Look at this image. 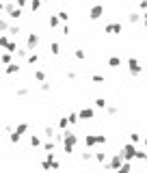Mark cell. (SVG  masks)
<instances>
[{"label":"cell","instance_id":"obj_26","mask_svg":"<svg viewBox=\"0 0 147 173\" xmlns=\"http://www.w3.org/2000/svg\"><path fill=\"white\" fill-rule=\"evenodd\" d=\"M17 71H20L17 65H9V69H7V74H17Z\"/></svg>","mask_w":147,"mask_h":173},{"label":"cell","instance_id":"obj_7","mask_svg":"<svg viewBox=\"0 0 147 173\" xmlns=\"http://www.w3.org/2000/svg\"><path fill=\"white\" fill-rule=\"evenodd\" d=\"M95 113H93V108H82L80 113H78V119H82V121H87V119H91Z\"/></svg>","mask_w":147,"mask_h":173},{"label":"cell","instance_id":"obj_18","mask_svg":"<svg viewBox=\"0 0 147 173\" xmlns=\"http://www.w3.org/2000/svg\"><path fill=\"white\" fill-rule=\"evenodd\" d=\"M130 22L132 24H138L141 22V13H130Z\"/></svg>","mask_w":147,"mask_h":173},{"label":"cell","instance_id":"obj_14","mask_svg":"<svg viewBox=\"0 0 147 173\" xmlns=\"http://www.w3.org/2000/svg\"><path fill=\"white\" fill-rule=\"evenodd\" d=\"M26 128H28V123H20V126H17V130H15V134H24V132H26Z\"/></svg>","mask_w":147,"mask_h":173},{"label":"cell","instance_id":"obj_17","mask_svg":"<svg viewBox=\"0 0 147 173\" xmlns=\"http://www.w3.org/2000/svg\"><path fill=\"white\" fill-rule=\"evenodd\" d=\"M54 150H56V145H54L52 141H48V143H45V152H48V154H52Z\"/></svg>","mask_w":147,"mask_h":173},{"label":"cell","instance_id":"obj_28","mask_svg":"<svg viewBox=\"0 0 147 173\" xmlns=\"http://www.w3.org/2000/svg\"><path fill=\"white\" fill-rule=\"evenodd\" d=\"M37 61H39L37 54H30V56H28V63H37Z\"/></svg>","mask_w":147,"mask_h":173},{"label":"cell","instance_id":"obj_19","mask_svg":"<svg viewBox=\"0 0 147 173\" xmlns=\"http://www.w3.org/2000/svg\"><path fill=\"white\" fill-rule=\"evenodd\" d=\"M35 80H41V82L45 80V74H43L41 69H37V71H35Z\"/></svg>","mask_w":147,"mask_h":173},{"label":"cell","instance_id":"obj_4","mask_svg":"<svg viewBox=\"0 0 147 173\" xmlns=\"http://www.w3.org/2000/svg\"><path fill=\"white\" fill-rule=\"evenodd\" d=\"M102 13H104V5H93V7L89 9V17H91L93 22H95V20H100Z\"/></svg>","mask_w":147,"mask_h":173},{"label":"cell","instance_id":"obj_25","mask_svg":"<svg viewBox=\"0 0 147 173\" xmlns=\"http://www.w3.org/2000/svg\"><path fill=\"white\" fill-rule=\"evenodd\" d=\"M39 7H41V0H33V2H30V9L33 11H37Z\"/></svg>","mask_w":147,"mask_h":173},{"label":"cell","instance_id":"obj_2","mask_svg":"<svg viewBox=\"0 0 147 173\" xmlns=\"http://www.w3.org/2000/svg\"><path fill=\"white\" fill-rule=\"evenodd\" d=\"M106 143V136L104 134H89L87 139H84V145L87 147H93V145H104Z\"/></svg>","mask_w":147,"mask_h":173},{"label":"cell","instance_id":"obj_27","mask_svg":"<svg viewBox=\"0 0 147 173\" xmlns=\"http://www.w3.org/2000/svg\"><path fill=\"white\" fill-rule=\"evenodd\" d=\"M30 145H33V147H39V145H41L39 136H33V139H30Z\"/></svg>","mask_w":147,"mask_h":173},{"label":"cell","instance_id":"obj_35","mask_svg":"<svg viewBox=\"0 0 147 173\" xmlns=\"http://www.w3.org/2000/svg\"><path fill=\"white\" fill-rule=\"evenodd\" d=\"M45 2H48V0H45Z\"/></svg>","mask_w":147,"mask_h":173},{"label":"cell","instance_id":"obj_24","mask_svg":"<svg viewBox=\"0 0 147 173\" xmlns=\"http://www.w3.org/2000/svg\"><path fill=\"white\" fill-rule=\"evenodd\" d=\"M50 50H52V54H59V50H61V45H59V43L54 41V43L50 45Z\"/></svg>","mask_w":147,"mask_h":173},{"label":"cell","instance_id":"obj_29","mask_svg":"<svg viewBox=\"0 0 147 173\" xmlns=\"http://www.w3.org/2000/svg\"><path fill=\"white\" fill-rule=\"evenodd\" d=\"M138 7H141L143 11H147V0H141V2H138Z\"/></svg>","mask_w":147,"mask_h":173},{"label":"cell","instance_id":"obj_1","mask_svg":"<svg viewBox=\"0 0 147 173\" xmlns=\"http://www.w3.org/2000/svg\"><path fill=\"white\" fill-rule=\"evenodd\" d=\"M119 156L124 158L126 162H130L132 158H136V147H134L132 143H126L124 147H121V152H119Z\"/></svg>","mask_w":147,"mask_h":173},{"label":"cell","instance_id":"obj_12","mask_svg":"<svg viewBox=\"0 0 147 173\" xmlns=\"http://www.w3.org/2000/svg\"><path fill=\"white\" fill-rule=\"evenodd\" d=\"M95 106H97V108H106V106H108V102L104 100V97H97V100H95Z\"/></svg>","mask_w":147,"mask_h":173},{"label":"cell","instance_id":"obj_6","mask_svg":"<svg viewBox=\"0 0 147 173\" xmlns=\"http://www.w3.org/2000/svg\"><path fill=\"white\" fill-rule=\"evenodd\" d=\"M121 162H124V158H121V156H115L110 162H104V167H106V169H119Z\"/></svg>","mask_w":147,"mask_h":173},{"label":"cell","instance_id":"obj_16","mask_svg":"<svg viewBox=\"0 0 147 173\" xmlns=\"http://www.w3.org/2000/svg\"><path fill=\"white\" fill-rule=\"evenodd\" d=\"M95 160L104 164V162H106V154H104V152H97V154H95Z\"/></svg>","mask_w":147,"mask_h":173},{"label":"cell","instance_id":"obj_23","mask_svg":"<svg viewBox=\"0 0 147 173\" xmlns=\"http://www.w3.org/2000/svg\"><path fill=\"white\" fill-rule=\"evenodd\" d=\"M91 80H93V82H104L106 78H104V76H100V74H95V76H91Z\"/></svg>","mask_w":147,"mask_h":173},{"label":"cell","instance_id":"obj_34","mask_svg":"<svg viewBox=\"0 0 147 173\" xmlns=\"http://www.w3.org/2000/svg\"><path fill=\"white\" fill-rule=\"evenodd\" d=\"M143 143H145V145H147V139H143Z\"/></svg>","mask_w":147,"mask_h":173},{"label":"cell","instance_id":"obj_10","mask_svg":"<svg viewBox=\"0 0 147 173\" xmlns=\"http://www.w3.org/2000/svg\"><path fill=\"white\" fill-rule=\"evenodd\" d=\"M108 65H110V67H119V65H121V59H119V56H110V59H108Z\"/></svg>","mask_w":147,"mask_h":173},{"label":"cell","instance_id":"obj_30","mask_svg":"<svg viewBox=\"0 0 147 173\" xmlns=\"http://www.w3.org/2000/svg\"><path fill=\"white\" fill-rule=\"evenodd\" d=\"M141 22H143V26L147 28V11H145V15H141Z\"/></svg>","mask_w":147,"mask_h":173},{"label":"cell","instance_id":"obj_9","mask_svg":"<svg viewBox=\"0 0 147 173\" xmlns=\"http://www.w3.org/2000/svg\"><path fill=\"white\" fill-rule=\"evenodd\" d=\"M130 169H132L130 162H121V167L117 169V173H130Z\"/></svg>","mask_w":147,"mask_h":173},{"label":"cell","instance_id":"obj_8","mask_svg":"<svg viewBox=\"0 0 147 173\" xmlns=\"http://www.w3.org/2000/svg\"><path fill=\"white\" fill-rule=\"evenodd\" d=\"M37 43H39V37L37 35H28V50H33Z\"/></svg>","mask_w":147,"mask_h":173},{"label":"cell","instance_id":"obj_20","mask_svg":"<svg viewBox=\"0 0 147 173\" xmlns=\"http://www.w3.org/2000/svg\"><path fill=\"white\" fill-rule=\"evenodd\" d=\"M67 121H69V123H78V115H76V113H69V115H67Z\"/></svg>","mask_w":147,"mask_h":173},{"label":"cell","instance_id":"obj_11","mask_svg":"<svg viewBox=\"0 0 147 173\" xmlns=\"http://www.w3.org/2000/svg\"><path fill=\"white\" fill-rule=\"evenodd\" d=\"M74 56H76L78 61H84V59H87V52H84V50H80V48H78V50L74 52Z\"/></svg>","mask_w":147,"mask_h":173},{"label":"cell","instance_id":"obj_13","mask_svg":"<svg viewBox=\"0 0 147 173\" xmlns=\"http://www.w3.org/2000/svg\"><path fill=\"white\" fill-rule=\"evenodd\" d=\"M141 141H143V139H141V134H136V132H132V134H130V143H132V145H136V143H141Z\"/></svg>","mask_w":147,"mask_h":173},{"label":"cell","instance_id":"obj_31","mask_svg":"<svg viewBox=\"0 0 147 173\" xmlns=\"http://www.w3.org/2000/svg\"><path fill=\"white\" fill-rule=\"evenodd\" d=\"M7 43H9V39H7V37L2 35V37H0V45H7Z\"/></svg>","mask_w":147,"mask_h":173},{"label":"cell","instance_id":"obj_33","mask_svg":"<svg viewBox=\"0 0 147 173\" xmlns=\"http://www.w3.org/2000/svg\"><path fill=\"white\" fill-rule=\"evenodd\" d=\"M143 162H145V164H147V152H145V156H143Z\"/></svg>","mask_w":147,"mask_h":173},{"label":"cell","instance_id":"obj_15","mask_svg":"<svg viewBox=\"0 0 147 173\" xmlns=\"http://www.w3.org/2000/svg\"><path fill=\"white\" fill-rule=\"evenodd\" d=\"M67 126H69V121H67V117H61V119H59V128H61V130H65Z\"/></svg>","mask_w":147,"mask_h":173},{"label":"cell","instance_id":"obj_22","mask_svg":"<svg viewBox=\"0 0 147 173\" xmlns=\"http://www.w3.org/2000/svg\"><path fill=\"white\" fill-rule=\"evenodd\" d=\"M50 26H52V28L59 26V17H56V15H50Z\"/></svg>","mask_w":147,"mask_h":173},{"label":"cell","instance_id":"obj_32","mask_svg":"<svg viewBox=\"0 0 147 173\" xmlns=\"http://www.w3.org/2000/svg\"><path fill=\"white\" fill-rule=\"evenodd\" d=\"M11 61V54H2V63H9Z\"/></svg>","mask_w":147,"mask_h":173},{"label":"cell","instance_id":"obj_5","mask_svg":"<svg viewBox=\"0 0 147 173\" xmlns=\"http://www.w3.org/2000/svg\"><path fill=\"white\" fill-rule=\"evenodd\" d=\"M104 31H106V33H110V35H119L121 31H124V24H106Z\"/></svg>","mask_w":147,"mask_h":173},{"label":"cell","instance_id":"obj_21","mask_svg":"<svg viewBox=\"0 0 147 173\" xmlns=\"http://www.w3.org/2000/svg\"><path fill=\"white\" fill-rule=\"evenodd\" d=\"M106 113H108V115H117V113H119V108H117V106H110V104H108V106H106Z\"/></svg>","mask_w":147,"mask_h":173},{"label":"cell","instance_id":"obj_3","mask_svg":"<svg viewBox=\"0 0 147 173\" xmlns=\"http://www.w3.org/2000/svg\"><path fill=\"white\" fill-rule=\"evenodd\" d=\"M128 67H130V74L132 76H141V71H143V65L134 59V56H130L128 59Z\"/></svg>","mask_w":147,"mask_h":173}]
</instances>
